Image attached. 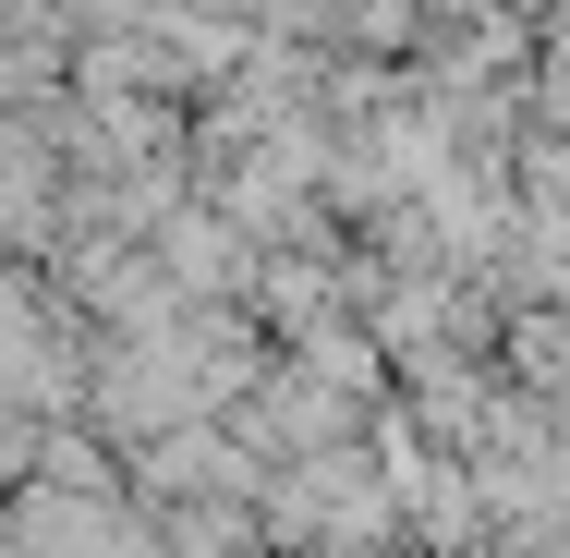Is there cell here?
Returning <instances> with one entry per match:
<instances>
[{"instance_id":"1","label":"cell","mask_w":570,"mask_h":558,"mask_svg":"<svg viewBox=\"0 0 570 558\" xmlns=\"http://www.w3.org/2000/svg\"><path fill=\"white\" fill-rule=\"evenodd\" d=\"M450 12H473V0H450Z\"/></svg>"}]
</instances>
